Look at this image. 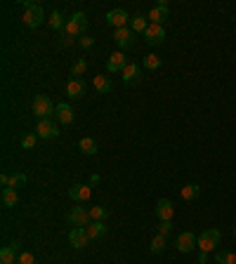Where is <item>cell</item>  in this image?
I'll list each match as a JSON object with an SVG mask.
<instances>
[{"label":"cell","mask_w":236,"mask_h":264,"mask_svg":"<svg viewBox=\"0 0 236 264\" xmlns=\"http://www.w3.org/2000/svg\"><path fill=\"white\" fill-rule=\"evenodd\" d=\"M45 21V12L43 7L38 5V2H24V24L29 26V29H38L40 24Z\"/></svg>","instance_id":"cell-1"},{"label":"cell","mask_w":236,"mask_h":264,"mask_svg":"<svg viewBox=\"0 0 236 264\" xmlns=\"http://www.w3.org/2000/svg\"><path fill=\"white\" fill-rule=\"evenodd\" d=\"M220 238H222L220 229H205V231H201L196 245H198L201 253H213V250H217V245H220Z\"/></svg>","instance_id":"cell-2"},{"label":"cell","mask_w":236,"mask_h":264,"mask_svg":"<svg viewBox=\"0 0 236 264\" xmlns=\"http://www.w3.org/2000/svg\"><path fill=\"white\" fill-rule=\"evenodd\" d=\"M54 109H57V106L52 104V99H50L47 95H36L33 97V113L38 116V120L50 118L54 113Z\"/></svg>","instance_id":"cell-3"},{"label":"cell","mask_w":236,"mask_h":264,"mask_svg":"<svg viewBox=\"0 0 236 264\" xmlns=\"http://www.w3.org/2000/svg\"><path fill=\"white\" fill-rule=\"evenodd\" d=\"M85 29H87V17L83 12H76L71 14V19H66V26H64V33L66 36H85Z\"/></svg>","instance_id":"cell-4"},{"label":"cell","mask_w":236,"mask_h":264,"mask_svg":"<svg viewBox=\"0 0 236 264\" xmlns=\"http://www.w3.org/2000/svg\"><path fill=\"white\" fill-rule=\"evenodd\" d=\"M36 135L40 139H57L59 137V127H57V123H54L52 118H45V120H38Z\"/></svg>","instance_id":"cell-5"},{"label":"cell","mask_w":236,"mask_h":264,"mask_svg":"<svg viewBox=\"0 0 236 264\" xmlns=\"http://www.w3.org/2000/svg\"><path fill=\"white\" fill-rule=\"evenodd\" d=\"M196 243H198V236H194L192 231H182L177 236V241H175V248H177V253L189 255L194 248H198Z\"/></svg>","instance_id":"cell-6"},{"label":"cell","mask_w":236,"mask_h":264,"mask_svg":"<svg viewBox=\"0 0 236 264\" xmlns=\"http://www.w3.org/2000/svg\"><path fill=\"white\" fill-rule=\"evenodd\" d=\"M69 243L74 245L76 250H83V248L90 243V236H87L85 226H74V229L69 231Z\"/></svg>","instance_id":"cell-7"},{"label":"cell","mask_w":236,"mask_h":264,"mask_svg":"<svg viewBox=\"0 0 236 264\" xmlns=\"http://www.w3.org/2000/svg\"><path fill=\"white\" fill-rule=\"evenodd\" d=\"M144 38H147V42L149 45H161L163 40H165V26H161V24H151L149 21V26H147V31H144Z\"/></svg>","instance_id":"cell-8"},{"label":"cell","mask_w":236,"mask_h":264,"mask_svg":"<svg viewBox=\"0 0 236 264\" xmlns=\"http://www.w3.org/2000/svg\"><path fill=\"white\" fill-rule=\"evenodd\" d=\"M114 40L120 50H125V47H132L135 45V31L130 29V26H123V29H116L114 31Z\"/></svg>","instance_id":"cell-9"},{"label":"cell","mask_w":236,"mask_h":264,"mask_svg":"<svg viewBox=\"0 0 236 264\" xmlns=\"http://www.w3.org/2000/svg\"><path fill=\"white\" fill-rule=\"evenodd\" d=\"M19 253H22V243H19V241L5 245V248L0 250V264H17Z\"/></svg>","instance_id":"cell-10"},{"label":"cell","mask_w":236,"mask_h":264,"mask_svg":"<svg viewBox=\"0 0 236 264\" xmlns=\"http://www.w3.org/2000/svg\"><path fill=\"white\" fill-rule=\"evenodd\" d=\"M128 57L120 52H114V54H109V59H107V69H109V74H123V69L128 66Z\"/></svg>","instance_id":"cell-11"},{"label":"cell","mask_w":236,"mask_h":264,"mask_svg":"<svg viewBox=\"0 0 236 264\" xmlns=\"http://www.w3.org/2000/svg\"><path fill=\"white\" fill-rule=\"evenodd\" d=\"M66 95L71 99H83L87 95V83L83 78H71L69 85H66Z\"/></svg>","instance_id":"cell-12"},{"label":"cell","mask_w":236,"mask_h":264,"mask_svg":"<svg viewBox=\"0 0 236 264\" xmlns=\"http://www.w3.org/2000/svg\"><path fill=\"white\" fill-rule=\"evenodd\" d=\"M90 196H92V187H90V184H74V187L69 189V198L76 203L90 201Z\"/></svg>","instance_id":"cell-13"},{"label":"cell","mask_w":236,"mask_h":264,"mask_svg":"<svg viewBox=\"0 0 236 264\" xmlns=\"http://www.w3.org/2000/svg\"><path fill=\"white\" fill-rule=\"evenodd\" d=\"M54 118H57V123H62V125H74V109L66 104V102H62V104H57V109H54Z\"/></svg>","instance_id":"cell-14"},{"label":"cell","mask_w":236,"mask_h":264,"mask_svg":"<svg viewBox=\"0 0 236 264\" xmlns=\"http://www.w3.org/2000/svg\"><path fill=\"white\" fill-rule=\"evenodd\" d=\"M66 220L74 226H87L90 224V210H85V208H71L69 215H66Z\"/></svg>","instance_id":"cell-15"},{"label":"cell","mask_w":236,"mask_h":264,"mask_svg":"<svg viewBox=\"0 0 236 264\" xmlns=\"http://www.w3.org/2000/svg\"><path fill=\"white\" fill-rule=\"evenodd\" d=\"M107 24H109V26H114V29H123V26H130L128 12H123V10H109V12H107Z\"/></svg>","instance_id":"cell-16"},{"label":"cell","mask_w":236,"mask_h":264,"mask_svg":"<svg viewBox=\"0 0 236 264\" xmlns=\"http://www.w3.org/2000/svg\"><path fill=\"white\" fill-rule=\"evenodd\" d=\"M142 80V66L135 62H130L125 69H123V83L125 85H137Z\"/></svg>","instance_id":"cell-17"},{"label":"cell","mask_w":236,"mask_h":264,"mask_svg":"<svg viewBox=\"0 0 236 264\" xmlns=\"http://www.w3.org/2000/svg\"><path fill=\"white\" fill-rule=\"evenodd\" d=\"M156 215L161 222H172V215H175V205H172L170 198H161L156 203Z\"/></svg>","instance_id":"cell-18"},{"label":"cell","mask_w":236,"mask_h":264,"mask_svg":"<svg viewBox=\"0 0 236 264\" xmlns=\"http://www.w3.org/2000/svg\"><path fill=\"white\" fill-rule=\"evenodd\" d=\"M168 14H170V7H168L165 0H161V2L149 12V19H151V24H161L163 26V21H168Z\"/></svg>","instance_id":"cell-19"},{"label":"cell","mask_w":236,"mask_h":264,"mask_svg":"<svg viewBox=\"0 0 236 264\" xmlns=\"http://www.w3.org/2000/svg\"><path fill=\"white\" fill-rule=\"evenodd\" d=\"M92 87H95L99 95H109V92L114 90V83H111L109 75H95V78H92Z\"/></svg>","instance_id":"cell-20"},{"label":"cell","mask_w":236,"mask_h":264,"mask_svg":"<svg viewBox=\"0 0 236 264\" xmlns=\"http://www.w3.org/2000/svg\"><path fill=\"white\" fill-rule=\"evenodd\" d=\"M87 229V236H90V241H99V238H104L107 236V224L104 222H90Z\"/></svg>","instance_id":"cell-21"},{"label":"cell","mask_w":236,"mask_h":264,"mask_svg":"<svg viewBox=\"0 0 236 264\" xmlns=\"http://www.w3.org/2000/svg\"><path fill=\"white\" fill-rule=\"evenodd\" d=\"M198 193H201V187L198 184H184L182 189H180V196H182L184 201H196L198 198Z\"/></svg>","instance_id":"cell-22"},{"label":"cell","mask_w":236,"mask_h":264,"mask_svg":"<svg viewBox=\"0 0 236 264\" xmlns=\"http://www.w3.org/2000/svg\"><path fill=\"white\" fill-rule=\"evenodd\" d=\"M17 203H19V193H17V189L5 187V189H2V205H5V208H14Z\"/></svg>","instance_id":"cell-23"},{"label":"cell","mask_w":236,"mask_h":264,"mask_svg":"<svg viewBox=\"0 0 236 264\" xmlns=\"http://www.w3.org/2000/svg\"><path fill=\"white\" fill-rule=\"evenodd\" d=\"M78 149H80V153H85V156H95L97 153V142L92 137H83L78 142Z\"/></svg>","instance_id":"cell-24"},{"label":"cell","mask_w":236,"mask_h":264,"mask_svg":"<svg viewBox=\"0 0 236 264\" xmlns=\"http://www.w3.org/2000/svg\"><path fill=\"white\" fill-rule=\"evenodd\" d=\"M147 26H149V24H147V17H144V14L130 17V29H132L135 33H144L147 31Z\"/></svg>","instance_id":"cell-25"},{"label":"cell","mask_w":236,"mask_h":264,"mask_svg":"<svg viewBox=\"0 0 236 264\" xmlns=\"http://www.w3.org/2000/svg\"><path fill=\"white\" fill-rule=\"evenodd\" d=\"M215 262L217 264H236V253H232V250H215Z\"/></svg>","instance_id":"cell-26"},{"label":"cell","mask_w":236,"mask_h":264,"mask_svg":"<svg viewBox=\"0 0 236 264\" xmlns=\"http://www.w3.org/2000/svg\"><path fill=\"white\" fill-rule=\"evenodd\" d=\"M107 217H109L107 208H102V205H92V208H90V220H92V222H104Z\"/></svg>","instance_id":"cell-27"},{"label":"cell","mask_w":236,"mask_h":264,"mask_svg":"<svg viewBox=\"0 0 236 264\" xmlns=\"http://www.w3.org/2000/svg\"><path fill=\"white\" fill-rule=\"evenodd\" d=\"M144 69H147V71H156V69H161V57H158V54H147V57H144Z\"/></svg>","instance_id":"cell-28"},{"label":"cell","mask_w":236,"mask_h":264,"mask_svg":"<svg viewBox=\"0 0 236 264\" xmlns=\"http://www.w3.org/2000/svg\"><path fill=\"white\" fill-rule=\"evenodd\" d=\"M47 24H50V29H54V31H64V26H66V21H64V17H62V12H52V17L47 19Z\"/></svg>","instance_id":"cell-29"},{"label":"cell","mask_w":236,"mask_h":264,"mask_svg":"<svg viewBox=\"0 0 236 264\" xmlns=\"http://www.w3.org/2000/svg\"><path fill=\"white\" fill-rule=\"evenodd\" d=\"M26 182H29V177L24 172H14V175H10V189H22Z\"/></svg>","instance_id":"cell-30"},{"label":"cell","mask_w":236,"mask_h":264,"mask_svg":"<svg viewBox=\"0 0 236 264\" xmlns=\"http://www.w3.org/2000/svg\"><path fill=\"white\" fill-rule=\"evenodd\" d=\"M149 248H151V253H163V250H165V236H161V233H156V236L151 238Z\"/></svg>","instance_id":"cell-31"},{"label":"cell","mask_w":236,"mask_h":264,"mask_svg":"<svg viewBox=\"0 0 236 264\" xmlns=\"http://www.w3.org/2000/svg\"><path fill=\"white\" fill-rule=\"evenodd\" d=\"M85 71H87V62H85V59H76V62L71 64V75H74V78H80Z\"/></svg>","instance_id":"cell-32"},{"label":"cell","mask_w":236,"mask_h":264,"mask_svg":"<svg viewBox=\"0 0 236 264\" xmlns=\"http://www.w3.org/2000/svg\"><path fill=\"white\" fill-rule=\"evenodd\" d=\"M38 139H40V137H38L36 132H29V135H24V137H22V149H33Z\"/></svg>","instance_id":"cell-33"},{"label":"cell","mask_w":236,"mask_h":264,"mask_svg":"<svg viewBox=\"0 0 236 264\" xmlns=\"http://www.w3.org/2000/svg\"><path fill=\"white\" fill-rule=\"evenodd\" d=\"M156 229H158V233H161V236H165V238H168V236L172 233V222H158V226H156Z\"/></svg>","instance_id":"cell-34"},{"label":"cell","mask_w":236,"mask_h":264,"mask_svg":"<svg viewBox=\"0 0 236 264\" xmlns=\"http://www.w3.org/2000/svg\"><path fill=\"white\" fill-rule=\"evenodd\" d=\"M17 264H38V262H36V257H33L31 253H19V260H17Z\"/></svg>","instance_id":"cell-35"},{"label":"cell","mask_w":236,"mask_h":264,"mask_svg":"<svg viewBox=\"0 0 236 264\" xmlns=\"http://www.w3.org/2000/svg\"><path fill=\"white\" fill-rule=\"evenodd\" d=\"M95 45V38H90V36H80V47L83 50H90Z\"/></svg>","instance_id":"cell-36"},{"label":"cell","mask_w":236,"mask_h":264,"mask_svg":"<svg viewBox=\"0 0 236 264\" xmlns=\"http://www.w3.org/2000/svg\"><path fill=\"white\" fill-rule=\"evenodd\" d=\"M0 184H2V187H10V175H7V172L0 175Z\"/></svg>","instance_id":"cell-37"},{"label":"cell","mask_w":236,"mask_h":264,"mask_svg":"<svg viewBox=\"0 0 236 264\" xmlns=\"http://www.w3.org/2000/svg\"><path fill=\"white\" fill-rule=\"evenodd\" d=\"M198 262H201V264L208 262V253H198Z\"/></svg>","instance_id":"cell-38"},{"label":"cell","mask_w":236,"mask_h":264,"mask_svg":"<svg viewBox=\"0 0 236 264\" xmlns=\"http://www.w3.org/2000/svg\"><path fill=\"white\" fill-rule=\"evenodd\" d=\"M234 236H236V224H234Z\"/></svg>","instance_id":"cell-39"}]
</instances>
